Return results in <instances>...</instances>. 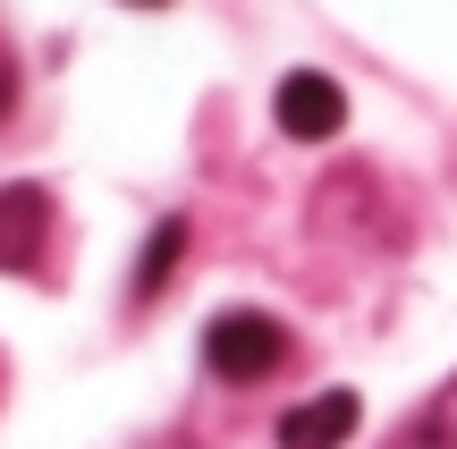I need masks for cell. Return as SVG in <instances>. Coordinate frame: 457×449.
I'll return each mask as SVG.
<instances>
[{
  "instance_id": "1",
  "label": "cell",
  "mask_w": 457,
  "mask_h": 449,
  "mask_svg": "<svg viewBox=\"0 0 457 449\" xmlns=\"http://www.w3.org/2000/svg\"><path fill=\"white\" fill-rule=\"evenodd\" d=\"M279 356H288V331L271 314H254V305H228L204 331V365L220 382H262V373H279Z\"/></svg>"
},
{
  "instance_id": "2",
  "label": "cell",
  "mask_w": 457,
  "mask_h": 449,
  "mask_svg": "<svg viewBox=\"0 0 457 449\" xmlns=\"http://www.w3.org/2000/svg\"><path fill=\"white\" fill-rule=\"evenodd\" d=\"M271 119H279V136H296V145H330V136L347 128V94L322 77V68H288L279 94H271Z\"/></svg>"
},
{
  "instance_id": "3",
  "label": "cell",
  "mask_w": 457,
  "mask_h": 449,
  "mask_svg": "<svg viewBox=\"0 0 457 449\" xmlns=\"http://www.w3.org/2000/svg\"><path fill=\"white\" fill-rule=\"evenodd\" d=\"M356 424H364V399H356V390H322V399H305V407L279 416V449H347V441H356Z\"/></svg>"
},
{
  "instance_id": "4",
  "label": "cell",
  "mask_w": 457,
  "mask_h": 449,
  "mask_svg": "<svg viewBox=\"0 0 457 449\" xmlns=\"http://www.w3.org/2000/svg\"><path fill=\"white\" fill-rule=\"evenodd\" d=\"M43 237H51V195L43 187H9V195H0V263L34 271L43 263Z\"/></svg>"
},
{
  "instance_id": "5",
  "label": "cell",
  "mask_w": 457,
  "mask_h": 449,
  "mask_svg": "<svg viewBox=\"0 0 457 449\" xmlns=\"http://www.w3.org/2000/svg\"><path fill=\"white\" fill-rule=\"evenodd\" d=\"M390 449H457V373L424 399V416H407L390 433Z\"/></svg>"
},
{
  "instance_id": "6",
  "label": "cell",
  "mask_w": 457,
  "mask_h": 449,
  "mask_svg": "<svg viewBox=\"0 0 457 449\" xmlns=\"http://www.w3.org/2000/svg\"><path fill=\"white\" fill-rule=\"evenodd\" d=\"M179 254H187V220H162V229H153V246L136 254V305L162 297V280L179 271Z\"/></svg>"
},
{
  "instance_id": "7",
  "label": "cell",
  "mask_w": 457,
  "mask_h": 449,
  "mask_svg": "<svg viewBox=\"0 0 457 449\" xmlns=\"http://www.w3.org/2000/svg\"><path fill=\"white\" fill-rule=\"evenodd\" d=\"M9 94H17V68H9V60H0V111H9Z\"/></svg>"
},
{
  "instance_id": "8",
  "label": "cell",
  "mask_w": 457,
  "mask_h": 449,
  "mask_svg": "<svg viewBox=\"0 0 457 449\" xmlns=\"http://www.w3.org/2000/svg\"><path fill=\"white\" fill-rule=\"evenodd\" d=\"M136 9H170V0H136Z\"/></svg>"
}]
</instances>
